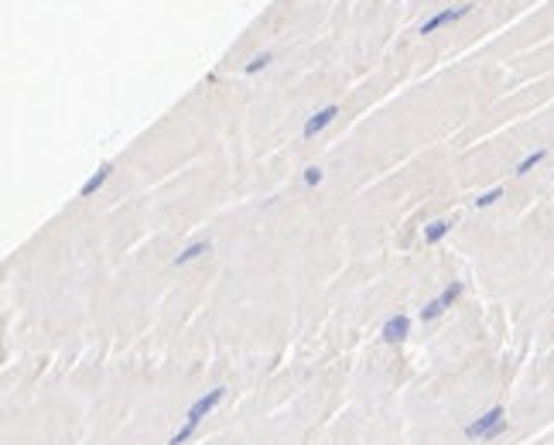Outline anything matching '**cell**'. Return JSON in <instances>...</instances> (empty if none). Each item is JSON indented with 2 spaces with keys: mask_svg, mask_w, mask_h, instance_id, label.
<instances>
[{
  "mask_svg": "<svg viewBox=\"0 0 554 445\" xmlns=\"http://www.w3.org/2000/svg\"><path fill=\"white\" fill-rule=\"evenodd\" d=\"M223 401H226V387H223V384H216L212 391L199 394V397L188 404V411H185V425L178 428V432H175V435H171V439H168V445H185V442H188V439L199 432V425L209 418V415L216 411V408H219V404H223Z\"/></svg>",
  "mask_w": 554,
  "mask_h": 445,
  "instance_id": "cell-1",
  "label": "cell"
},
{
  "mask_svg": "<svg viewBox=\"0 0 554 445\" xmlns=\"http://www.w3.org/2000/svg\"><path fill=\"white\" fill-rule=\"evenodd\" d=\"M473 0H462V4H449V7H442V11H435V14H428L421 25H418V34L421 38H431V34H438L442 27L449 25H459L462 18H469L473 14Z\"/></svg>",
  "mask_w": 554,
  "mask_h": 445,
  "instance_id": "cell-2",
  "label": "cell"
},
{
  "mask_svg": "<svg viewBox=\"0 0 554 445\" xmlns=\"http://www.w3.org/2000/svg\"><path fill=\"white\" fill-rule=\"evenodd\" d=\"M506 418V408L503 404H493V408H486V411H479L466 428H462V435L469 439V442H486V435L500 425V421Z\"/></svg>",
  "mask_w": 554,
  "mask_h": 445,
  "instance_id": "cell-3",
  "label": "cell"
},
{
  "mask_svg": "<svg viewBox=\"0 0 554 445\" xmlns=\"http://www.w3.org/2000/svg\"><path fill=\"white\" fill-rule=\"evenodd\" d=\"M343 113V106L339 103H325L318 106L315 113H308L305 117V124H301V141H315L322 131H329L332 124H336V117Z\"/></svg>",
  "mask_w": 554,
  "mask_h": 445,
  "instance_id": "cell-4",
  "label": "cell"
},
{
  "mask_svg": "<svg viewBox=\"0 0 554 445\" xmlns=\"http://www.w3.org/2000/svg\"><path fill=\"white\" fill-rule=\"evenodd\" d=\"M411 336V315L407 312H394L383 318V325H380V340L387 342V346H400V342Z\"/></svg>",
  "mask_w": 554,
  "mask_h": 445,
  "instance_id": "cell-5",
  "label": "cell"
},
{
  "mask_svg": "<svg viewBox=\"0 0 554 445\" xmlns=\"http://www.w3.org/2000/svg\"><path fill=\"white\" fill-rule=\"evenodd\" d=\"M206 254H212V240L209 236H199V240H192V243H185L182 250L175 254V267H188V264H195V261H202Z\"/></svg>",
  "mask_w": 554,
  "mask_h": 445,
  "instance_id": "cell-6",
  "label": "cell"
},
{
  "mask_svg": "<svg viewBox=\"0 0 554 445\" xmlns=\"http://www.w3.org/2000/svg\"><path fill=\"white\" fill-rule=\"evenodd\" d=\"M110 175H113V161H103L86 182H82V188H79V199H93L100 188H103L106 182H110Z\"/></svg>",
  "mask_w": 554,
  "mask_h": 445,
  "instance_id": "cell-7",
  "label": "cell"
},
{
  "mask_svg": "<svg viewBox=\"0 0 554 445\" xmlns=\"http://www.w3.org/2000/svg\"><path fill=\"white\" fill-rule=\"evenodd\" d=\"M544 161H548V148H534L530 155H524L517 165H513V175L524 179V175H530V172H534L537 165H544Z\"/></svg>",
  "mask_w": 554,
  "mask_h": 445,
  "instance_id": "cell-8",
  "label": "cell"
},
{
  "mask_svg": "<svg viewBox=\"0 0 554 445\" xmlns=\"http://www.w3.org/2000/svg\"><path fill=\"white\" fill-rule=\"evenodd\" d=\"M451 226H455V223H451V219H431V223H428V226H424V243H428V247H435V243H442V240H445V236L451 233Z\"/></svg>",
  "mask_w": 554,
  "mask_h": 445,
  "instance_id": "cell-9",
  "label": "cell"
},
{
  "mask_svg": "<svg viewBox=\"0 0 554 445\" xmlns=\"http://www.w3.org/2000/svg\"><path fill=\"white\" fill-rule=\"evenodd\" d=\"M445 312H449L445 298H442V295H435V298H428L421 309H418V318H421V322H438V318H442Z\"/></svg>",
  "mask_w": 554,
  "mask_h": 445,
  "instance_id": "cell-10",
  "label": "cell"
},
{
  "mask_svg": "<svg viewBox=\"0 0 554 445\" xmlns=\"http://www.w3.org/2000/svg\"><path fill=\"white\" fill-rule=\"evenodd\" d=\"M503 192H506L503 185H493V188H486V192H479V195H475L473 206H475V209H489V206H496V202L503 199Z\"/></svg>",
  "mask_w": 554,
  "mask_h": 445,
  "instance_id": "cell-11",
  "label": "cell"
},
{
  "mask_svg": "<svg viewBox=\"0 0 554 445\" xmlns=\"http://www.w3.org/2000/svg\"><path fill=\"white\" fill-rule=\"evenodd\" d=\"M270 62H274V52H257L246 65H243V76H257V72H264Z\"/></svg>",
  "mask_w": 554,
  "mask_h": 445,
  "instance_id": "cell-12",
  "label": "cell"
},
{
  "mask_svg": "<svg viewBox=\"0 0 554 445\" xmlns=\"http://www.w3.org/2000/svg\"><path fill=\"white\" fill-rule=\"evenodd\" d=\"M322 182H325V168H322V165L301 168V185H305V188H318Z\"/></svg>",
  "mask_w": 554,
  "mask_h": 445,
  "instance_id": "cell-13",
  "label": "cell"
},
{
  "mask_svg": "<svg viewBox=\"0 0 554 445\" xmlns=\"http://www.w3.org/2000/svg\"><path fill=\"white\" fill-rule=\"evenodd\" d=\"M462 281H449V285H445V288H442V298H445V305H455V302H459V298H462Z\"/></svg>",
  "mask_w": 554,
  "mask_h": 445,
  "instance_id": "cell-14",
  "label": "cell"
}]
</instances>
